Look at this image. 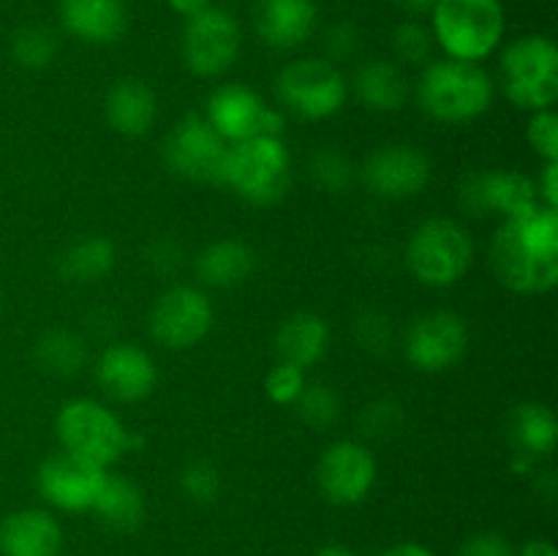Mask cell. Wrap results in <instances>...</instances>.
Masks as SVG:
<instances>
[{
  "mask_svg": "<svg viewBox=\"0 0 558 556\" xmlns=\"http://www.w3.org/2000/svg\"><path fill=\"white\" fill-rule=\"evenodd\" d=\"M354 336H357L360 347L368 349V352H387L392 343V325L390 316L381 314V311L368 309L354 319Z\"/></svg>",
  "mask_w": 558,
  "mask_h": 556,
  "instance_id": "cell-37",
  "label": "cell"
},
{
  "mask_svg": "<svg viewBox=\"0 0 558 556\" xmlns=\"http://www.w3.org/2000/svg\"><path fill=\"white\" fill-rule=\"evenodd\" d=\"M96 379L109 398L120 403L145 401L158 382L156 360L131 341H112L96 360Z\"/></svg>",
  "mask_w": 558,
  "mask_h": 556,
  "instance_id": "cell-18",
  "label": "cell"
},
{
  "mask_svg": "<svg viewBox=\"0 0 558 556\" xmlns=\"http://www.w3.org/2000/svg\"><path fill=\"white\" fill-rule=\"evenodd\" d=\"M256 270V254L243 240H216L196 256V276L205 287L232 289L240 287Z\"/></svg>",
  "mask_w": 558,
  "mask_h": 556,
  "instance_id": "cell-25",
  "label": "cell"
},
{
  "mask_svg": "<svg viewBox=\"0 0 558 556\" xmlns=\"http://www.w3.org/2000/svg\"><path fill=\"white\" fill-rule=\"evenodd\" d=\"M472 234L452 218H428L409 238L407 265L425 287H452L472 270Z\"/></svg>",
  "mask_w": 558,
  "mask_h": 556,
  "instance_id": "cell-7",
  "label": "cell"
},
{
  "mask_svg": "<svg viewBox=\"0 0 558 556\" xmlns=\"http://www.w3.org/2000/svg\"><path fill=\"white\" fill-rule=\"evenodd\" d=\"M145 259L156 273L172 276V273H178L183 267V251H180V245L174 240H156V243L147 245Z\"/></svg>",
  "mask_w": 558,
  "mask_h": 556,
  "instance_id": "cell-41",
  "label": "cell"
},
{
  "mask_svg": "<svg viewBox=\"0 0 558 556\" xmlns=\"http://www.w3.org/2000/svg\"><path fill=\"white\" fill-rule=\"evenodd\" d=\"M430 33L452 60L480 63L505 38V9L499 0H436Z\"/></svg>",
  "mask_w": 558,
  "mask_h": 556,
  "instance_id": "cell-5",
  "label": "cell"
},
{
  "mask_svg": "<svg viewBox=\"0 0 558 556\" xmlns=\"http://www.w3.org/2000/svg\"><path fill=\"white\" fill-rule=\"evenodd\" d=\"M33 360L38 368L58 379L76 376L87 363V343L74 330H47L33 347Z\"/></svg>",
  "mask_w": 558,
  "mask_h": 556,
  "instance_id": "cell-29",
  "label": "cell"
},
{
  "mask_svg": "<svg viewBox=\"0 0 558 556\" xmlns=\"http://www.w3.org/2000/svg\"><path fill=\"white\" fill-rule=\"evenodd\" d=\"M104 118L109 129L129 140H140L156 125L158 98L147 82L125 76L107 90L104 98Z\"/></svg>",
  "mask_w": 558,
  "mask_h": 556,
  "instance_id": "cell-21",
  "label": "cell"
},
{
  "mask_svg": "<svg viewBox=\"0 0 558 556\" xmlns=\"http://www.w3.org/2000/svg\"><path fill=\"white\" fill-rule=\"evenodd\" d=\"M352 90L365 109L398 112L409 98V82L392 60H365L354 71Z\"/></svg>",
  "mask_w": 558,
  "mask_h": 556,
  "instance_id": "cell-27",
  "label": "cell"
},
{
  "mask_svg": "<svg viewBox=\"0 0 558 556\" xmlns=\"http://www.w3.org/2000/svg\"><path fill=\"white\" fill-rule=\"evenodd\" d=\"M381 556H436V554L428 548V545L412 543V540H409V543L390 545V548H387Z\"/></svg>",
  "mask_w": 558,
  "mask_h": 556,
  "instance_id": "cell-44",
  "label": "cell"
},
{
  "mask_svg": "<svg viewBox=\"0 0 558 556\" xmlns=\"http://www.w3.org/2000/svg\"><path fill=\"white\" fill-rule=\"evenodd\" d=\"M330 349V325L325 316L314 311H300L283 319L276 333V352L278 360L292 363L298 368H311L319 363Z\"/></svg>",
  "mask_w": 558,
  "mask_h": 556,
  "instance_id": "cell-24",
  "label": "cell"
},
{
  "mask_svg": "<svg viewBox=\"0 0 558 556\" xmlns=\"http://www.w3.org/2000/svg\"><path fill=\"white\" fill-rule=\"evenodd\" d=\"M205 120L218 131L227 145L254 140V136H283L287 120L272 109L254 87L243 82H227L207 98Z\"/></svg>",
  "mask_w": 558,
  "mask_h": 556,
  "instance_id": "cell-10",
  "label": "cell"
},
{
  "mask_svg": "<svg viewBox=\"0 0 558 556\" xmlns=\"http://www.w3.org/2000/svg\"><path fill=\"white\" fill-rule=\"evenodd\" d=\"M456 556H515V545L499 532H477L463 540Z\"/></svg>",
  "mask_w": 558,
  "mask_h": 556,
  "instance_id": "cell-39",
  "label": "cell"
},
{
  "mask_svg": "<svg viewBox=\"0 0 558 556\" xmlns=\"http://www.w3.org/2000/svg\"><path fill=\"white\" fill-rule=\"evenodd\" d=\"M357 44H360V36H357V31H354L352 22H338V25H332L325 36L327 60L338 65V60L352 58L354 49H357Z\"/></svg>",
  "mask_w": 558,
  "mask_h": 556,
  "instance_id": "cell-40",
  "label": "cell"
},
{
  "mask_svg": "<svg viewBox=\"0 0 558 556\" xmlns=\"http://www.w3.org/2000/svg\"><path fill=\"white\" fill-rule=\"evenodd\" d=\"M401 423H403V409L401 403L392 401V398L371 401L368 407L363 409V414H360V425H363L365 434L379 436V439L396 434V431L401 428Z\"/></svg>",
  "mask_w": 558,
  "mask_h": 556,
  "instance_id": "cell-38",
  "label": "cell"
},
{
  "mask_svg": "<svg viewBox=\"0 0 558 556\" xmlns=\"http://www.w3.org/2000/svg\"><path fill=\"white\" fill-rule=\"evenodd\" d=\"M221 472L210 461H194L180 472V491L194 505H216L218 496H221Z\"/></svg>",
  "mask_w": 558,
  "mask_h": 556,
  "instance_id": "cell-33",
  "label": "cell"
},
{
  "mask_svg": "<svg viewBox=\"0 0 558 556\" xmlns=\"http://www.w3.org/2000/svg\"><path fill=\"white\" fill-rule=\"evenodd\" d=\"M496 281L515 294H548L558 283V210L537 205L505 218L488 249Z\"/></svg>",
  "mask_w": 558,
  "mask_h": 556,
  "instance_id": "cell-1",
  "label": "cell"
},
{
  "mask_svg": "<svg viewBox=\"0 0 558 556\" xmlns=\"http://www.w3.org/2000/svg\"><path fill=\"white\" fill-rule=\"evenodd\" d=\"M221 185H229L240 200L254 207L281 202L292 185V153L283 136H254L229 145Z\"/></svg>",
  "mask_w": 558,
  "mask_h": 556,
  "instance_id": "cell-3",
  "label": "cell"
},
{
  "mask_svg": "<svg viewBox=\"0 0 558 556\" xmlns=\"http://www.w3.org/2000/svg\"><path fill=\"white\" fill-rule=\"evenodd\" d=\"M534 183H537L539 202H543L545 207L558 210V161H545L543 174H539V180H534Z\"/></svg>",
  "mask_w": 558,
  "mask_h": 556,
  "instance_id": "cell-42",
  "label": "cell"
},
{
  "mask_svg": "<svg viewBox=\"0 0 558 556\" xmlns=\"http://www.w3.org/2000/svg\"><path fill=\"white\" fill-rule=\"evenodd\" d=\"M118 262V251H114L112 240L104 234H90L76 243H71L63 254L58 256V273L63 281L69 283H98L114 270Z\"/></svg>",
  "mask_w": 558,
  "mask_h": 556,
  "instance_id": "cell-28",
  "label": "cell"
},
{
  "mask_svg": "<svg viewBox=\"0 0 558 556\" xmlns=\"http://www.w3.org/2000/svg\"><path fill=\"white\" fill-rule=\"evenodd\" d=\"M417 104L441 123H472L494 104V80L480 63L430 60L420 74Z\"/></svg>",
  "mask_w": 558,
  "mask_h": 556,
  "instance_id": "cell-2",
  "label": "cell"
},
{
  "mask_svg": "<svg viewBox=\"0 0 558 556\" xmlns=\"http://www.w3.org/2000/svg\"><path fill=\"white\" fill-rule=\"evenodd\" d=\"M526 142L543 161H558V114L554 107L532 112L526 125Z\"/></svg>",
  "mask_w": 558,
  "mask_h": 556,
  "instance_id": "cell-36",
  "label": "cell"
},
{
  "mask_svg": "<svg viewBox=\"0 0 558 556\" xmlns=\"http://www.w3.org/2000/svg\"><path fill=\"white\" fill-rule=\"evenodd\" d=\"M314 556H357V551L343 543H327L322 548H316Z\"/></svg>",
  "mask_w": 558,
  "mask_h": 556,
  "instance_id": "cell-46",
  "label": "cell"
},
{
  "mask_svg": "<svg viewBox=\"0 0 558 556\" xmlns=\"http://www.w3.org/2000/svg\"><path fill=\"white\" fill-rule=\"evenodd\" d=\"M278 101L303 120H327L343 109L349 82L327 58H300L276 76Z\"/></svg>",
  "mask_w": 558,
  "mask_h": 556,
  "instance_id": "cell-8",
  "label": "cell"
},
{
  "mask_svg": "<svg viewBox=\"0 0 558 556\" xmlns=\"http://www.w3.org/2000/svg\"><path fill=\"white\" fill-rule=\"evenodd\" d=\"M109 469L60 450L44 458L36 472L38 494L63 512H87L96 505Z\"/></svg>",
  "mask_w": 558,
  "mask_h": 556,
  "instance_id": "cell-16",
  "label": "cell"
},
{
  "mask_svg": "<svg viewBox=\"0 0 558 556\" xmlns=\"http://www.w3.org/2000/svg\"><path fill=\"white\" fill-rule=\"evenodd\" d=\"M403 3H409V5H420V9H425V5H434L436 0H403Z\"/></svg>",
  "mask_w": 558,
  "mask_h": 556,
  "instance_id": "cell-47",
  "label": "cell"
},
{
  "mask_svg": "<svg viewBox=\"0 0 558 556\" xmlns=\"http://www.w3.org/2000/svg\"><path fill=\"white\" fill-rule=\"evenodd\" d=\"M58 36L44 25H22L20 31L11 33V58H14L16 65L27 71H41L52 65V60L58 58Z\"/></svg>",
  "mask_w": 558,
  "mask_h": 556,
  "instance_id": "cell-30",
  "label": "cell"
},
{
  "mask_svg": "<svg viewBox=\"0 0 558 556\" xmlns=\"http://www.w3.org/2000/svg\"><path fill=\"white\" fill-rule=\"evenodd\" d=\"M507 434H510V445L515 450L518 467L529 469L537 463V458L554 452L558 439V420L548 403L523 401L512 407Z\"/></svg>",
  "mask_w": 558,
  "mask_h": 556,
  "instance_id": "cell-23",
  "label": "cell"
},
{
  "mask_svg": "<svg viewBox=\"0 0 558 556\" xmlns=\"http://www.w3.org/2000/svg\"><path fill=\"white\" fill-rule=\"evenodd\" d=\"M314 0H259L254 11L256 33L272 49H298L314 36L316 31Z\"/></svg>",
  "mask_w": 558,
  "mask_h": 556,
  "instance_id": "cell-20",
  "label": "cell"
},
{
  "mask_svg": "<svg viewBox=\"0 0 558 556\" xmlns=\"http://www.w3.org/2000/svg\"><path fill=\"white\" fill-rule=\"evenodd\" d=\"M501 85L512 107L539 112L558 98V47L543 33L515 38L501 55Z\"/></svg>",
  "mask_w": 558,
  "mask_h": 556,
  "instance_id": "cell-6",
  "label": "cell"
},
{
  "mask_svg": "<svg viewBox=\"0 0 558 556\" xmlns=\"http://www.w3.org/2000/svg\"><path fill=\"white\" fill-rule=\"evenodd\" d=\"M54 436L65 452L109 469L140 445L123 420L96 398H71L58 409Z\"/></svg>",
  "mask_w": 558,
  "mask_h": 556,
  "instance_id": "cell-4",
  "label": "cell"
},
{
  "mask_svg": "<svg viewBox=\"0 0 558 556\" xmlns=\"http://www.w3.org/2000/svg\"><path fill=\"white\" fill-rule=\"evenodd\" d=\"M515 556H558L556 545L545 537H534L515 551Z\"/></svg>",
  "mask_w": 558,
  "mask_h": 556,
  "instance_id": "cell-43",
  "label": "cell"
},
{
  "mask_svg": "<svg viewBox=\"0 0 558 556\" xmlns=\"http://www.w3.org/2000/svg\"><path fill=\"white\" fill-rule=\"evenodd\" d=\"M403 349H407V360L417 371L441 374V371L456 368L466 358L469 327L456 311H430L409 325Z\"/></svg>",
  "mask_w": 558,
  "mask_h": 556,
  "instance_id": "cell-15",
  "label": "cell"
},
{
  "mask_svg": "<svg viewBox=\"0 0 558 556\" xmlns=\"http://www.w3.org/2000/svg\"><path fill=\"white\" fill-rule=\"evenodd\" d=\"M294 409L308 428L325 431L341 418V396L330 385H305V390L294 401Z\"/></svg>",
  "mask_w": 558,
  "mask_h": 556,
  "instance_id": "cell-31",
  "label": "cell"
},
{
  "mask_svg": "<svg viewBox=\"0 0 558 556\" xmlns=\"http://www.w3.org/2000/svg\"><path fill=\"white\" fill-rule=\"evenodd\" d=\"M60 22L85 44H114L129 31V9L123 0H60Z\"/></svg>",
  "mask_w": 558,
  "mask_h": 556,
  "instance_id": "cell-22",
  "label": "cell"
},
{
  "mask_svg": "<svg viewBox=\"0 0 558 556\" xmlns=\"http://www.w3.org/2000/svg\"><path fill=\"white\" fill-rule=\"evenodd\" d=\"M240 49H243V31L227 9L207 5L205 11L185 20L180 52L191 74L205 80L227 74L238 63Z\"/></svg>",
  "mask_w": 558,
  "mask_h": 556,
  "instance_id": "cell-9",
  "label": "cell"
},
{
  "mask_svg": "<svg viewBox=\"0 0 558 556\" xmlns=\"http://www.w3.org/2000/svg\"><path fill=\"white\" fill-rule=\"evenodd\" d=\"M305 385H308V382H305V371L292 363H283V360H278L265 376L267 398H270L272 403H278V407H294V401H298L300 392L305 390Z\"/></svg>",
  "mask_w": 558,
  "mask_h": 556,
  "instance_id": "cell-35",
  "label": "cell"
},
{
  "mask_svg": "<svg viewBox=\"0 0 558 556\" xmlns=\"http://www.w3.org/2000/svg\"><path fill=\"white\" fill-rule=\"evenodd\" d=\"M430 158L412 145H385L363 164V183L379 200H412L430 183Z\"/></svg>",
  "mask_w": 558,
  "mask_h": 556,
  "instance_id": "cell-17",
  "label": "cell"
},
{
  "mask_svg": "<svg viewBox=\"0 0 558 556\" xmlns=\"http://www.w3.org/2000/svg\"><path fill=\"white\" fill-rule=\"evenodd\" d=\"M379 463L374 452L354 439L332 442L316 463L322 496L336 507H354L368 499L376 485Z\"/></svg>",
  "mask_w": 558,
  "mask_h": 556,
  "instance_id": "cell-14",
  "label": "cell"
},
{
  "mask_svg": "<svg viewBox=\"0 0 558 556\" xmlns=\"http://www.w3.org/2000/svg\"><path fill=\"white\" fill-rule=\"evenodd\" d=\"M229 145L205 120V114H185L163 140L161 153L169 172L194 183L221 185V169Z\"/></svg>",
  "mask_w": 558,
  "mask_h": 556,
  "instance_id": "cell-11",
  "label": "cell"
},
{
  "mask_svg": "<svg viewBox=\"0 0 558 556\" xmlns=\"http://www.w3.org/2000/svg\"><path fill=\"white\" fill-rule=\"evenodd\" d=\"M392 49L401 63L425 65L430 63V52H434V33L420 22H403L392 33Z\"/></svg>",
  "mask_w": 558,
  "mask_h": 556,
  "instance_id": "cell-34",
  "label": "cell"
},
{
  "mask_svg": "<svg viewBox=\"0 0 558 556\" xmlns=\"http://www.w3.org/2000/svg\"><path fill=\"white\" fill-rule=\"evenodd\" d=\"M311 180L319 185L327 194H343L349 191L354 180V167L341 150H332V147H325V150L316 153L308 164Z\"/></svg>",
  "mask_w": 558,
  "mask_h": 556,
  "instance_id": "cell-32",
  "label": "cell"
},
{
  "mask_svg": "<svg viewBox=\"0 0 558 556\" xmlns=\"http://www.w3.org/2000/svg\"><path fill=\"white\" fill-rule=\"evenodd\" d=\"M213 319H216V311H213L210 298L202 289L178 283L158 294L150 311V333L163 349L185 352L205 341L207 333L213 330Z\"/></svg>",
  "mask_w": 558,
  "mask_h": 556,
  "instance_id": "cell-12",
  "label": "cell"
},
{
  "mask_svg": "<svg viewBox=\"0 0 558 556\" xmlns=\"http://www.w3.org/2000/svg\"><path fill=\"white\" fill-rule=\"evenodd\" d=\"M458 205L466 216L515 218L532 207L543 205L537 183L529 174L512 169H480L463 178L458 189Z\"/></svg>",
  "mask_w": 558,
  "mask_h": 556,
  "instance_id": "cell-13",
  "label": "cell"
},
{
  "mask_svg": "<svg viewBox=\"0 0 558 556\" xmlns=\"http://www.w3.org/2000/svg\"><path fill=\"white\" fill-rule=\"evenodd\" d=\"M63 527L38 507H22L0 521V556H60Z\"/></svg>",
  "mask_w": 558,
  "mask_h": 556,
  "instance_id": "cell-19",
  "label": "cell"
},
{
  "mask_svg": "<svg viewBox=\"0 0 558 556\" xmlns=\"http://www.w3.org/2000/svg\"><path fill=\"white\" fill-rule=\"evenodd\" d=\"M93 512L98 521L118 534H131L145 523L147 518V499L145 491L134 483V480L123 478V474H107L104 488L98 494Z\"/></svg>",
  "mask_w": 558,
  "mask_h": 556,
  "instance_id": "cell-26",
  "label": "cell"
},
{
  "mask_svg": "<svg viewBox=\"0 0 558 556\" xmlns=\"http://www.w3.org/2000/svg\"><path fill=\"white\" fill-rule=\"evenodd\" d=\"M167 3H169V9L174 11V14L185 16V20H189V16H194V14H199V11H205L207 5H213L210 0H167Z\"/></svg>",
  "mask_w": 558,
  "mask_h": 556,
  "instance_id": "cell-45",
  "label": "cell"
}]
</instances>
